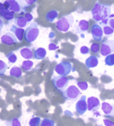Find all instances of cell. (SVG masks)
<instances>
[{"mask_svg": "<svg viewBox=\"0 0 114 126\" xmlns=\"http://www.w3.org/2000/svg\"><path fill=\"white\" fill-rule=\"evenodd\" d=\"M111 13L112 6L100 2H97L91 10V15L94 20L103 26L107 25L109 18L112 16Z\"/></svg>", "mask_w": 114, "mask_h": 126, "instance_id": "6da1fadb", "label": "cell"}, {"mask_svg": "<svg viewBox=\"0 0 114 126\" xmlns=\"http://www.w3.org/2000/svg\"><path fill=\"white\" fill-rule=\"evenodd\" d=\"M74 21L75 19L72 14L64 16L56 22V29L62 32H68L71 26H73Z\"/></svg>", "mask_w": 114, "mask_h": 126, "instance_id": "7a4b0ae2", "label": "cell"}, {"mask_svg": "<svg viewBox=\"0 0 114 126\" xmlns=\"http://www.w3.org/2000/svg\"><path fill=\"white\" fill-rule=\"evenodd\" d=\"M39 33L40 29L38 28V24L36 22H32L25 30L24 39L29 43H33L38 38Z\"/></svg>", "mask_w": 114, "mask_h": 126, "instance_id": "3957f363", "label": "cell"}, {"mask_svg": "<svg viewBox=\"0 0 114 126\" xmlns=\"http://www.w3.org/2000/svg\"><path fill=\"white\" fill-rule=\"evenodd\" d=\"M81 94V92L77 87L75 86H71L68 88L63 92V96L66 100L69 101H76L79 96Z\"/></svg>", "mask_w": 114, "mask_h": 126, "instance_id": "277c9868", "label": "cell"}, {"mask_svg": "<svg viewBox=\"0 0 114 126\" xmlns=\"http://www.w3.org/2000/svg\"><path fill=\"white\" fill-rule=\"evenodd\" d=\"M69 83V79L64 76H58L53 78V84L56 90L63 92L66 90Z\"/></svg>", "mask_w": 114, "mask_h": 126, "instance_id": "5b68a950", "label": "cell"}, {"mask_svg": "<svg viewBox=\"0 0 114 126\" xmlns=\"http://www.w3.org/2000/svg\"><path fill=\"white\" fill-rule=\"evenodd\" d=\"M72 64L68 62H62L58 63L55 67V72L60 76H66L71 74L72 71Z\"/></svg>", "mask_w": 114, "mask_h": 126, "instance_id": "8992f818", "label": "cell"}, {"mask_svg": "<svg viewBox=\"0 0 114 126\" xmlns=\"http://www.w3.org/2000/svg\"><path fill=\"white\" fill-rule=\"evenodd\" d=\"M114 40H108L102 43L100 53L103 56H107L108 55L114 53Z\"/></svg>", "mask_w": 114, "mask_h": 126, "instance_id": "52a82bcc", "label": "cell"}, {"mask_svg": "<svg viewBox=\"0 0 114 126\" xmlns=\"http://www.w3.org/2000/svg\"><path fill=\"white\" fill-rule=\"evenodd\" d=\"M3 7L6 9H8L9 10L14 12L15 13H24L25 12V10L23 9L16 1H12L6 0L3 3Z\"/></svg>", "mask_w": 114, "mask_h": 126, "instance_id": "ba28073f", "label": "cell"}, {"mask_svg": "<svg viewBox=\"0 0 114 126\" xmlns=\"http://www.w3.org/2000/svg\"><path fill=\"white\" fill-rule=\"evenodd\" d=\"M75 109L77 113H79L80 115H83L85 113L87 110H88V106L87 103L86 96H82L79 99L75 105Z\"/></svg>", "mask_w": 114, "mask_h": 126, "instance_id": "9c48e42d", "label": "cell"}, {"mask_svg": "<svg viewBox=\"0 0 114 126\" xmlns=\"http://www.w3.org/2000/svg\"><path fill=\"white\" fill-rule=\"evenodd\" d=\"M91 33L93 40L97 41H100L103 38V29L98 24H94L91 28Z\"/></svg>", "mask_w": 114, "mask_h": 126, "instance_id": "30bf717a", "label": "cell"}, {"mask_svg": "<svg viewBox=\"0 0 114 126\" xmlns=\"http://www.w3.org/2000/svg\"><path fill=\"white\" fill-rule=\"evenodd\" d=\"M1 41L6 45H12L18 43V39L14 34L8 32L1 37Z\"/></svg>", "mask_w": 114, "mask_h": 126, "instance_id": "8fae6325", "label": "cell"}, {"mask_svg": "<svg viewBox=\"0 0 114 126\" xmlns=\"http://www.w3.org/2000/svg\"><path fill=\"white\" fill-rule=\"evenodd\" d=\"M89 24L88 21L85 20H81L79 21L78 24L75 26V28L74 29V32L76 34H81L87 32L89 30Z\"/></svg>", "mask_w": 114, "mask_h": 126, "instance_id": "7c38bea8", "label": "cell"}, {"mask_svg": "<svg viewBox=\"0 0 114 126\" xmlns=\"http://www.w3.org/2000/svg\"><path fill=\"white\" fill-rule=\"evenodd\" d=\"M87 106L89 111H95L100 107V101L96 97L91 96L87 99Z\"/></svg>", "mask_w": 114, "mask_h": 126, "instance_id": "4fadbf2b", "label": "cell"}, {"mask_svg": "<svg viewBox=\"0 0 114 126\" xmlns=\"http://www.w3.org/2000/svg\"><path fill=\"white\" fill-rule=\"evenodd\" d=\"M101 109L105 115L109 117H114V105L107 102H103L101 105Z\"/></svg>", "mask_w": 114, "mask_h": 126, "instance_id": "5bb4252c", "label": "cell"}, {"mask_svg": "<svg viewBox=\"0 0 114 126\" xmlns=\"http://www.w3.org/2000/svg\"><path fill=\"white\" fill-rule=\"evenodd\" d=\"M10 31L11 32H12L13 33L15 34V36L17 37V39L20 41H22L23 38L24 37V32H25V31L23 28L18 27L15 25H12L11 26Z\"/></svg>", "mask_w": 114, "mask_h": 126, "instance_id": "9a60e30c", "label": "cell"}, {"mask_svg": "<svg viewBox=\"0 0 114 126\" xmlns=\"http://www.w3.org/2000/svg\"><path fill=\"white\" fill-rule=\"evenodd\" d=\"M14 14H15L14 12L9 10L8 9H6L4 7H3L2 9L0 10L1 17L8 21L12 20L14 18Z\"/></svg>", "mask_w": 114, "mask_h": 126, "instance_id": "2e32d148", "label": "cell"}, {"mask_svg": "<svg viewBox=\"0 0 114 126\" xmlns=\"http://www.w3.org/2000/svg\"><path fill=\"white\" fill-rule=\"evenodd\" d=\"M98 64H99V59L98 57L95 55H91L85 60V65L88 69L97 67Z\"/></svg>", "mask_w": 114, "mask_h": 126, "instance_id": "e0dca14e", "label": "cell"}, {"mask_svg": "<svg viewBox=\"0 0 114 126\" xmlns=\"http://www.w3.org/2000/svg\"><path fill=\"white\" fill-rule=\"evenodd\" d=\"M20 54L23 58L28 60L32 59L34 57L33 51L30 47H25L21 49Z\"/></svg>", "mask_w": 114, "mask_h": 126, "instance_id": "ac0fdd59", "label": "cell"}, {"mask_svg": "<svg viewBox=\"0 0 114 126\" xmlns=\"http://www.w3.org/2000/svg\"><path fill=\"white\" fill-rule=\"evenodd\" d=\"M46 55V51L45 49L40 47L36 49L34 53V57L36 59L41 60V59H44Z\"/></svg>", "mask_w": 114, "mask_h": 126, "instance_id": "d6986e66", "label": "cell"}, {"mask_svg": "<svg viewBox=\"0 0 114 126\" xmlns=\"http://www.w3.org/2000/svg\"><path fill=\"white\" fill-rule=\"evenodd\" d=\"M28 22L27 21V20L24 16H18L14 19L15 25L18 27H20V28H23L24 27H25L27 25Z\"/></svg>", "mask_w": 114, "mask_h": 126, "instance_id": "ffe728a7", "label": "cell"}, {"mask_svg": "<svg viewBox=\"0 0 114 126\" xmlns=\"http://www.w3.org/2000/svg\"><path fill=\"white\" fill-rule=\"evenodd\" d=\"M58 16V12L56 10H52L48 12L46 15V20L49 22H53Z\"/></svg>", "mask_w": 114, "mask_h": 126, "instance_id": "44dd1931", "label": "cell"}, {"mask_svg": "<svg viewBox=\"0 0 114 126\" xmlns=\"http://www.w3.org/2000/svg\"><path fill=\"white\" fill-rule=\"evenodd\" d=\"M10 75L12 77H15L16 78H19L20 77L22 76V71L20 67H18V66H13L12 67L10 72Z\"/></svg>", "mask_w": 114, "mask_h": 126, "instance_id": "7402d4cb", "label": "cell"}, {"mask_svg": "<svg viewBox=\"0 0 114 126\" xmlns=\"http://www.w3.org/2000/svg\"><path fill=\"white\" fill-rule=\"evenodd\" d=\"M36 1L37 0H17L20 5L24 10L33 5L36 2Z\"/></svg>", "mask_w": 114, "mask_h": 126, "instance_id": "603a6c76", "label": "cell"}, {"mask_svg": "<svg viewBox=\"0 0 114 126\" xmlns=\"http://www.w3.org/2000/svg\"><path fill=\"white\" fill-rule=\"evenodd\" d=\"M34 63L30 60H25L22 63V68L23 70H24L25 72H29L32 70V68L33 67Z\"/></svg>", "mask_w": 114, "mask_h": 126, "instance_id": "cb8c5ba5", "label": "cell"}, {"mask_svg": "<svg viewBox=\"0 0 114 126\" xmlns=\"http://www.w3.org/2000/svg\"><path fill=\"white\" fill-rule=\"evenodd\" d=\"M5 126H22V125L20 119L15 117L5 121Z\"/></svg>", "mask_w": 114, "mask_h": 126, "instance_id": "d4e9b609", "label": "cell"}, {"mask_svg": "<svg viewBox=\"0 0 114 126\" xmlns=\"http://www.w3.org/2000/svg\"><path fill=\"white\" fill-rule=\"evenodd\" d=\"M105 65L108 66L114 65V53H112L106 56L105 59Z\"/></svg>", "mask_w": 114, "mask_h": 126, "instance_id": "484cf974", "label": "cell"}, {"mask_svg": "<svg viewBox=\"0 0 114 126\" xmlns=\"http://www.w3.org/2000/svg\"><path fill=\"white\" fill-rule=\"evenodd\" d=\"M41 124V119L39 117H34L31 119L29 121L30 126H39Z\"/></svg>", "mask_w": 114, "mask_h": 126, "instance_id": "4316f807", "label": "cell"}, {"mask_svg": "<svg viewBox=\"0 0 114 126\" xmlns=\"http://www.w3.org/2000/svg\"><path fill=\"white\" fill-rule=\"evenodd\" d=\"M55 124L54 121L51 119L45 118L41 121L40 126H54Z\"/></svg>", "mask_w": 114, "mask_h": 126, "instance_id": "83f0119b", "label": "cell"}, {"mask_svg": "<svg viewBox=\"0 0 114 126\" xmlns=\"http://www.w3.org/2000/svg\"><path fill=\"white\" fill-rule=\"evenodd\" d=\"M6 57L8 58V61L10 63H14L16 62L17 61V56H16V55L13 53V52H10V53H9L8 54H7L6 55Z\"/></svg>", "mask_w": 114, "mask_h": 126, "instance_id": "f1b7e54d", "label": "cell"}, {"mask_svg": "<svg viewBox=\"0 0 114 126\" xmlns=\"http://www.w3.org/2000/svg\"><path fill=\"white\" fill-rule=\"evenodd\" d=\"M114 32V30L109 25L103 26V33L107 36H111Z\"/></svg>", "mask_w": 114, "mask_h": 126, "instance_id": "f546056e", "label": "cell"}, {"mask_svg": "<svg viewBox=\"0 0 114 126\" xmlns=\"http://www.w3.org/2000/svg\"><path fill=\"white\" fill-rule=\"evenodd\" d=\"M7 68H8V65L6 64L3 61L0 60V76H3L5 74Z\"/></svg>", "mask_w": 114, "mask_h": 126, "instance_id": "4dcf8cb0", "label": "cell"}, {"mask_svg": "<svg viewBox=\"0 0 114 126\" xmlns=\"http://www.w3.org/2000/svg\"><path fill=\"white\" fill-rule=\"evenodd\" d=\"M91 51L95 53H97L101 50V48H100V45L98 43H93L91 45Z\"/></svg>", "mask_w": 114, "mask_h": 126, "instance_id": "1f68e13d", "label": "cell"}, {"mask_svg": "<svg viewBox=\"0 0 114 126\" xmlns=\"http://www.w3.org/2000/svg\"><path fill=\"white\" fill-rule=\"evenodd\" d=\"M77 85L79 88L82 90H86L88 88V83L87 82H78Z\"/></svg>", "mask_w": 114, "mask_h": 126, "instance_id": "d6a6232c", "label": "cell"}, {"mask_svg": "<svg viewBox=\"0 0 114 126\" xmlns=\"http://www.w3.org/2000/svg\"><path fill=\"white\" fill-rule=\"evenodd\" d=\"M80 51H81V53L83 55L89 54V49L86 46H83L81 47V49H80Z\"/></svg>", "mask_w": 114, "mask_h": 126, "instance_id": "836d02e7", "label": "cell"}, {"mask_svg": "<svg viewBox=\"0 0 114 126\" xmlns=\"http://www.w3.org/2000/svg\"><path fill=\"white\" fill-rule=\"evenodd\" d=\"M59 47H58L54 43H50L49 44V45H48V49L50 50V51H56L57 49H58Z\"/></svg>", "mask_w": 114, "mask_h": 126, "instance_id": "e575fe53", "label": "cell"}, {"mask_svg": "<svg viewBox=\"0 0 114 126\" xmlns=\"http://www.w3.org/2000/svg\"><path fill=\"white\" fill-rule=\"evenodd\" d=\"M103 123L105 126H113L114 125V123L111 120H109L108 119H103Z\"/></svg>", "mask_w": 114, "mask_h": 126, "instance_id": "d590c367", "label": "cell"}, {"mask_svg": "<svg viewBox=\"0 0 114 126\" xmlns=\"http://www.w3.org/2000/svg\"><path fill=\"white\" fill-rule=\"evenodd\" d=\"M25 18L28 22H30L33 20V16L30 13H26L25 15Z\"/></svg>", "mask_w": 114, "mask_h": 126, "instance_id": "8d00e7d4", "label": "cell"}, {"mask_svg": "<svg viewBox=\"0 0 114 126\" xmlns=\"http://www.w3.org/2000/svg\"><path fill=\"white\" fill-rule=\"evenodd\" d=\"M107 24H108L109 26H111V27L114 30V18H111V19H109Z\"/></svg>", "mask_w": 114, "mask_h": 126, "instance_id": "74e56055", "label": "cell"}, {"mask_svg": "<svg viewBox=\"0 0 114 126\" xmlns=\"http://www.w3.org/2000/svg\"><path fill=\"white\" fill-rule=\"evenodd\" d=\"M3 27V20L0 18V33H1V32L2 31V28Z\"/></svg>", "mask_w": 114, "mask_h": 126, "instance_id": "f35d334b", "label": "cell"}, {"mask_svg": "<svg viewBox=\"0 0 114 126\" xmlns=\"http://www.w3.org/2000/svg\"><path fill=\"white\" fill-rule=\"evenodd\" d=\"M3 7V3H2L0 2V10H1V9H2Z\"/></svg>", "mask_w": 114, "mask_h": 126, "instance_id": "ab89813d", "label": "cell"}, {"mask_svg": "<svg viewBox=\"0 0 114 126\" xmlns=\"http://www.w3.org/2000/svg\"><path fill=\"white\" fill-rule=\"evenodd\" d=\"M7 1H16V0H7Z\"/></svg>", "mask_w": 114, "mask_h": 126, "instance_id": "60d3db41", "label": "cell"}, {"mask_svg": "<svg viewBox=\"0 0 114 126\" xmlns=\"http://www.w3.org/2000/svg\"></svg>", "mask_w": 114, "mask_h": 126, "instance_id": "b9f144b4", "label": "cell"}]
</instances>
